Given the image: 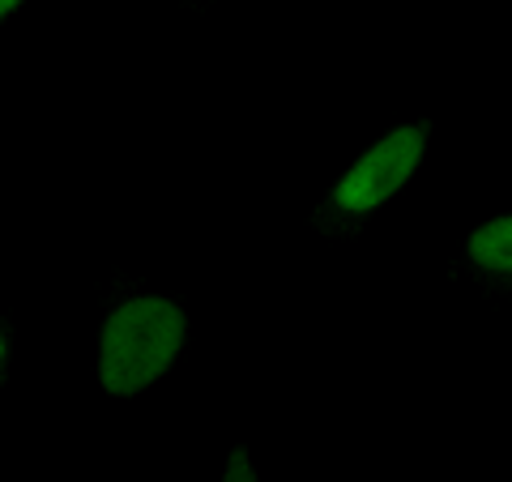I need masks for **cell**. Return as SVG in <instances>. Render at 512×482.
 Listing matches in <instances>:
<instances>
[{
  "instance_id": "6",
  "label": "cell",
  "mask_w": 512,
  "mask_h": 482,
  "mask_svg": "<svg viewBox=\"0 0 512 482\" xmlns=\"http://www.w3.org/2000/svg\"><path fill=\"white\" fill-rule=\"evenodd\" d=\"M0 359H5V342H0Z\"/></svg>"
},
{
  "instance_id": "4",
  "label": "cell",
  "mask_w": 512,
  "mask_h": 482,
  "mask_svg": "<svg viewBox=\"0 0 512 482\" xmlns=\"http://www.w3.org/2000/svg\"><path fill=\"white\" fill-rule=\"evenodd\" d=\"M227 482H256V474H252V465H248V453H244V448H235V453H231Z\"/></svg>"
},
{
  "instance_id": "2",
  "label": "cell",
  "mask_w": 512,
  "mask_h": 482,
  "mask_svg": "<svg viewBox=\"0 0 512 482\" xmlns=\"http://www.w3.org/2000/svg\"><path fill=\"white\" fill-rule=\"evenodd\" d=\"M419 158H423V128H393L380 146H372L342 175L333 197H338V205L350 214L376 210L380 201H389L393 192L410 180Z\"/></svg>"
},
{
  "instance_id": "5",
  "label": "cell",
  "mask_w": 512,
  "mask_h": 482,
  "mask_svg": "<svg viewBox=\"0 0 512 482\" xmlns=\"http://www.w3.org/2000/svg\"><path fill=\"white\" fill-rule=\"evenodd\" d=\"M18 5H22V0H0V18H5V13H13Z\"/></svg>"
},
{
  "instance_id": "1",
  "label": "cell",
  "mask_w": 512,
  "mask_h": 482,
  "mask_svg": "<svg viewBox=\"0 0 512 482\" xmlns=\"http://www.w3.org/2000/svg\"><path fill=\"white\" fill-rule=\"evenodd\" d=\"M184 346V312L167 299H133L111 312L103 329V355L99 376L103 389L128 397L171 367V359Z\"/></svg>"
},
{
  "instance_id": "3",
  "label": "cell",
  "mask_w": 512,
  "mask_h": 482,
  "mask_svg": "<svg viewBox=\"0 0 512 482\" xmlns=\"http://www.w3.org/2000/svg\"><path fill=\"white\" fill-rule=\"evenodd\" d=\"M470 256L491 273H512V214L478 227L470 235Z\"/></svg>"
}]
</instances>
